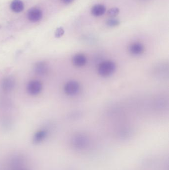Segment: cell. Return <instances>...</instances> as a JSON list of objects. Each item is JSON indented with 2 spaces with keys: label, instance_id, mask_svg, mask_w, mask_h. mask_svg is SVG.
<instances>
[{
  "label": "cell",
  "instance_id": "cell-5",
  "mask_svg": "<svg viewBox=\"0 0 169 170\" xmlns=\"http://www.w3.org/2000/svg\"><path fill=\"white\" fill-rule=\"evenodd\" d=\"M48 70L49 67L46 62L39 61L34 65V72L38 75L41 76L46 75L48 72Z\"/></svg>",
  "mask_w": 169,
  "mask_h": 170
},
{
  "label": "cell",
  "instance_id": "cell-14",
  "mask_svg": "<svg viewBox=\"0 0 169 170\" xmlns=\"http://www.w3.org/2000/svg\"><path fill=\"white\" fill-rule=\"evenodd\" d=\"M61 1L64 4L68 5V4H70L72 3L74 1V0H61Z\"/></svg>",
  "mask_w": 169,
  "mask_h": 170
},
{
  "label": "cell",
  "instance_id": "cell-2",
  "mask_svg": "<svg viewBox=\"0 0 169 170\" xmlns=\"http://www.w3.org/2000/svg\"><path fill=\"white\" fill-rule=\"evenodd\" d=\"M43 89L42 84L38 80H32L27 84V91L31 96H37L41 92Z\"/></svg>",
  "mask_w": 169,
  "mask_h": 170
},
{
  "label": "cell",
  "instance_id": "cell-8",
  "mask_svg": "<svg viewBox=\"0 0 169 170\" xmlns=\"http://www.w3.org/2000/svg\"><path fill=\"white\" fill-rule=\"evenodd\" d=\"M87 62V57L83 54H75L72 58L73 64L77 67H82L86 64Z\"/></svg>",
  "mask_w": 169,
  "mask_h": 170
},
{
  "label": "cell",
  "instance_id": "cell-10",
  "mask_svg": "<svg viewBox=\"0 0 169 170\" xmlns=\"http://www.w3.org/2000/svg\"><path fill=\"white\" fill-rule=\"evenodd\" d=\"M23 3L20 0H14L11 4V9L15 13H20L24 10Z\"/></svg>",
  "mask_w": 169,
  "mask_h": 170
},
{
  "label": "cell",
  "instance_id": "cell-13",
  "mask_svg": "<svg viewBox=\"0 0 169 170\" xmlns=\"http://www.w3.org/2000/svg\"><path fill=\"white\" fill-rule=\"evenodd\" d=\"M65 31L62 28H59L56 29L55 33L56 37L60 38L64 35Z\"/></svg>",
  "mask_w": 169,
  "mask_h": 170
},
{
  "label": "cell",
  "instance_id": "cell-7",
  "mask_svg": "<svg viewBox=\"0 0 169 170\" xmlns=\"http://www.w3.org/2000/svg\"><path fill=\"white\" fill-rule=\"evenodd\" d=\"M129 50L130 53L133 55H140L143 53L144 47L142 43L134 42L129 46Z\"/></svg>",
  "mask_w": 169,
  "mask_h": 170
},
{
  "label": "cell",
  "instance_id": "cell-3",
  "mask_svg": "<svg viewBox=\"0 0 169 170\" xmlns=\"http://www.w3.org/2000/svg\"><path fill=\"white\" fill-rule=\"evenodd\" d=\"M80 89L79 83L77 81H70L64 86V91L69 96H74L78 94Z\"/></svg>",
  "mask_w": 169,
  "mask_h": 170
},
{
  "label": "cell",
  "instance_id": "cell-12",
  "mask_svg": "<svg viewBox=\"0 0 169 170\" xmlns=\"http://www.w3.org/2000/svg\"><path fill=\"white\" fill-rule=\"evenodd\" d=\"M120 13V10L118 8L114 7L111 8L108 11L107 15L111 18H115L116 15H118Z\"/></svg>",
  "mask_w": 169,
  "mask_h": 170
},
{
  "label": "cell",
  "instance_id": "cell-4",
  "mask_svg": "<svg viewBox=\"0 0 169 170\" xmlns=\"http://www.w3.org/2000/svg\"><path fill=\"white\" fill-rule=\"evenodd\" d=\"M42 16L41 10L38 8H32L28 11V19L32 23L39 22L41 20Z\"/></svg>",
  "mask_w": 169,
  "mask_h": 170
},
{
  "label": "cell",
  "instance_id": "cell-11",
  "mask_svg": "<svg viewBox=\"0 0 169 170\" xmlns=\"http://www.w3.org/2000/svg\"><path fill=\"white\" fill-rule=\"evenodd\" d=\"M120 24V20L115 18H112L109 19L106 22V24L109 27H115Z\"/></svg>",
  "mask_w": 169,
  "mask_h": 170
},
{
  "label": "cell",
  "instance_id": "cell-6",
  "mask_svg": "<svg viewBox=\"0 0 169 170\" xmlns=\"http://www.w3.org/2000/svg\"><path fill=\"white\" fill-rule=\"evenodd\" d=\"M15 80L11 77H6L2 80L1 83L2 89L6 92H11L15 87Z\"/></svg>",
  "mask_w": 169,
  "mask_h": 170
},
{
  "label": "cell",
  "instance_id": "cell-9",
  "mask_svg": "<svg viewBox=\"0 0 169 170\" xmlns=\"http://www.w3.org/2000/svg\"><path fill=\"white\" fill-rule=\"evenodd\" d=\"M106 11V8L102 4H96L92 7L91 10V13L93 16L96 17L103 15Z\"/></svg>",
  "mask_w": 169,
  "mask_h": 170
},
{
  "label": "cell",
  "instance_id": "cell-1",
  "mask_svg": "<svg viewBox=\"0 0 169 170\" xmlns=\"http://www.w3.org/2000/svg\"><path fill=\"white\" fill-rule=\"evenodd\" d=\"M116 70V65L112 61L107 60L102 62L98 68L99 74L103 77H107L113 75Z\"/></svg>",
  "mask_w": 169,
  "mask_h": 170
}]
</instances>
